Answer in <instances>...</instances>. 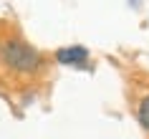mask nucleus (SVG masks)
<instances>
[{"label": "nucleus", "instance_id": "nucleus-1", "mask_svg": "<svg viewBox=\"0 0 149 139\" xmlns=\"http://www.w3.org/2000/svg\"><path fill=\"white\" fill-rule=\"evenodd\" d=\"M3 61L8 63L13 71H23V73H33L36 68H40V53L36 48H31L28 43L23 41H8L5 46H3Z\"/></svg>", "mask_w": 149, "mask_h": 139}, {"label": "nucleus", "instance_id": "nucleus-2", "mask_svg": "<svg viewBox=\"0 0 149 139\" xmlns=\"http://www.w3.org/2000/svg\"><path fill=\"white\" fill-rule=\"evenodd\" d=\"M56 61L63 66H84L88 61V48L84 46H66L56 51Z\"/></svg>", "mask_w": 149, "mask_h": 139}, {"label": "nucleus", "instance_id": "nucleus-3", "mask_svg": "<svg viewBox=\"0 0 149 139\" xmlns=\"http://www.w3.org/2000/svg\"><path fill=\"white\" fill-rule=\"evenodd\" d=\"M136 119H139L141 129H147V131H149V94L144 96V99H141L139 109H136Z\"/></svg>", "mask_w": 149, "mask_h": 139}]
</instances>
